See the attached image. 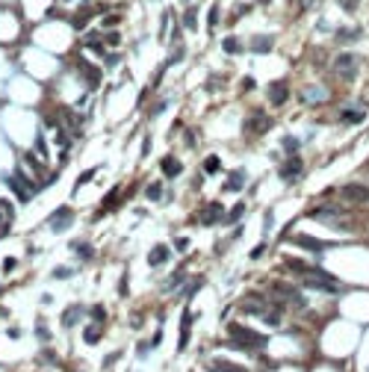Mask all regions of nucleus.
Segmentation results:
<instances>
[{
	"mask_svg": "<svg viewBox=\"0 0 369 372\" xmlns=\"http://www.w3.org/2000/svg\"><path fill=\"white\" fill-rule=\"evenodd\" d=\"M228 334L234 337L231 346H236V349H263V346H266V337H263V334H257V331H251V328H245V325H236V322L228 325Z\"/></svg>",
	"mask_w": 369,
	"mask_h": 372,
	"instance_id": "obj_1",
	"label": "nucleus"
},
{
	"mask_svg": "<svg viewBox=\"0 0 369 372\" xmlns=\"http://www.w3.org/2000/svg\"><path fill=\"white\" fill-rule=\"evenodd\" d=\"M302 281H304V290H319V293H337V281L334 278H328L322 269H310V272H304L302 275Z\"/></svg>",
	"mask_w": 369,
	"mask_h": 372,
	"instance_id": "obj_2",
	"label": "nucleus"
},
{
	"mask_svg": "<svg viewBox=\"0 0 369 372\" xmlns=\"http://www.w3.org/2000/svg\"><path fill=\"white\" fill-rule=\"evenodd\" d=\"M343 198L352 201V204H367L369 201V189L367 186H361V183H349V186H343Z\"/></svg>",
	"mask_w": 369,
	"mask_h": 372,
	"instance_id": "obj_3",
	"label": "nucleus"
},
{
	"mask_svg": "<svg viewBox=\"0 0 369 372\" xmlns=\"http://www.w3.org/2000/svg\"><path fill=\"white\" fill-rule=\"evenodd\" d=\"M334 68H337V71H346L343 77H346V80H352V77H355V68H358L355 53H340V56L334 59Z\"/></svg>",
	"mask_w": 369,
	"mask_h": 372,
	"instance_id": "obj_4",
	"label": "nucleus"
},
{
	"mask_svg": "<svg viewBox=\"0 0 369 372\" xmlns=\"http://www.w3.org/2000/svg\"><path fill=\"white\" fill-rule=\"evenodd\" d=\"M71 219H74V213H71V207H59L53 216H50V231H65L68 225H71Z\"/></svg>",
	"mask_w": 369,
	"mask_h": 372,
	"instance_id": "obj_5",
	"label": "nucleus"
},
{
	"mask_svg": "<svg viewBox=\"0 0 369 372\" xmlns=\"http://www.w3.org/2000/svg\"><path fill=\"white\" fill-rule=\"evenodd\" d=\"M299 248H304V251H313V254H319V251H325V242H319V239H313V237H307V234H296V237H290Z\"/></svg>",
	"mask_w": 369,
	"mask_h": 372,
	"instance_id": "obj_6",
	"label": "nucleus"
},
{
	"mask_svg": "<svg viewBox=\"0 0 369 372\" xmlns=\"http://www.w3.org/2000/svg\"><path fill=\"white\" fill-rule=\"evenodd\" d=\"M77 68L83 71V77H86V86H89V89H98V86H101V77H103V74H101L98 68H92V65H86L83 59H77Z\"/></svg>",
	"mask_w": 369,
	"mask_h": 372,
	"instance_id": "obj_7",
	"label": "nucleus"
},
{
	"mask_svg": "<svg viewBox=\"0 0 369 372\" xmlns=\"http://www.w3.org/2000/svg\"><path fill=\"white\" fill-rule=\"evenodd\" d=\"M287 95H290V92H287V83H284V80H275V83L269 86V101H272L275 106H281V103L287 101Z\"/></svg>",
	"mask_w": 369,
	"mask_h": 372,
	"instance_id": "obj_8",
	"label": "nucleus"
},
{
	"mask_svg": "<svg viewBox=\"0 0 369 372\" xmlns=\"http://www.w3.org/2000/svg\"><path fill=\"white\" fill-rule=\"evenodd\" d=\"M299 171H302V160H299V157L293 154V157H290V163H287V166L281 169V180H287V183H293V180L299 177Z\"/></svg>",
	"mask_w": 369,
	"mask_h": 372,
	"instance_id": "obj_9",
	"label": "nucleus"
},
{
	"mask_svg": "<svg viewBox=\"0 0 369 372\" xmlns=\"http://www.w3.org/2000/svg\"><path fill=\"white\" fill-rule=\"evenodd\" d=\"M275 47V38L272 35H254V41H251V50L254 53H269Z\"/></svg>",
	"mask_w": 369,
	"mask_h": 372,
	"instance_id": "obj_10",
	"label": "nucleus"
},
{
	"mask_svg": "<svg viewBox=\"0 0 369 372\" xmlns=\"http://www.w3.org/2000/svg\"><path fill=\"white\" fill-rule=\"evenodd\" d=\"M163 171H166V177H177L183 171V166L177 157H163Z\"/></svg>",
	"mask_w": 369,
	"mask_h": 372,
	"instance_id": "obj_11",
	"label": "nucleus"
},
{
	"mask_svg": "<svg viewBox=\"0 0 369 372\" xmlns=\"http://www.w3.org/2000/svg\"><path fill=\"white\" fill-rule=\"evenodd\" d=\"M361 35H364V33H361V27H355V30H352V27H343L334 38H337V41H358Z\"/></svg>",
	"mask_w": 369,
	"mask_h": 372,
	"instance_id": "obj_12",
	"label": "nucleus"
},
{
	"mask_svg": "<svg viewBox=\"0 0 369 372\" xmlns=\"http://www.w3.org/2000/svg\"><path fill=\"white\" fill-rule=\"evenodd\" d=\"M245 180H248V177H245V171L239 169V171H234V174L228 177V183H225V189H242V186H245Z\"/></svg>",
	"mask_w": 369,
	"mask_h": 372,
	"instance_id": "obj_13",
	"label": "nucleus"
},
{
	"mask_svg": "<svg viewBox=\"0 0 369 372\" xmlns=\"http://www.w3.org/2000/svg\"><path fill=\"white\" fill-rule=\"evenodd\" d=\"M163 260H168V248H166V245H157V248L148 254V263H151V266H160Z\"/></svg>",
	"mask_w": 369,
	"mask_h": 372,
	"instance_id": "obj_14",
	"label": "nucleus"
},
{
	"mask_svg": "<svg viewBox=\"0 0 369 372\" xmlns=\"http://www.w3.org/2000/svg\"><path fill=\"white\" fill-rule=\"evenodd\" d=\"M222 47H225V53H231V56L242 53V41H239V38H234V35H228V38L222 41Z\"/></svg>",
	"mask_w": 369,
	"mask_h": 372,
	"instance_id": "obj_15",
	"label": "nucleus"
},
{
	"mask_svg": "<svg viewBox=\"0 0 369 372\" xmlns=\"http://www.w3.org/2000/svg\"><path fill=\"white\" fill-rule=\"evenodd\" d=\"M322 98H325V89H322V86H310V89H304V101H310V103H322Z\"/></svg>",
	"mask_w": 369,
	"mask_h": 372,
	"instance_id": "obj_16",
	"label": "nucleus"
},
{
	"mask_svg": "<svg viewBox=\"0 0 369 372\" xmlns=\"http://www.w3.org/2000/svg\"><path fill=\"white\" fill-rule=\"evenodd\" d=\"M186 340H189V313H183V319H180V340H177L180 352L186 349Z\"/></svg>",
	"mask_w": 369,
	"mask_h": 372,
	"instance_id": "obj_17",
	"label": "nucleus"
},
{
	"mask_svg": "<svg viewBox=\"0 0 369 372\" xmlns=\"http://www.w3.org/2000/svg\"><path fill=\"white\" fill-rule=\"evenodd\" d=\"M207 372H245V370H239L234 364H225V361H213V364H207Z\"/></svg>",
	"mask_w": 369,
	"mask_h": 372,
	"instance_id": "obj_18",
	"label": "nucleus"
},
{
	"mask_svg": "<svg viewBox=\"0 0 369 372\" xmlns=\"http://www.w3.org/2000/svg\"><path fill=\"white\" fill-rule=\"evenodd\" d=\"M77 319H80V307H68L65 316H62V325L71 328V325H77Z\"/></svg>",
	"mask_w": 369,
	"mask_h": 372,
	"instance_id": "obj_19",
	"label": "nucleus"
},
{
	"mask_svg": "<svg viewBox=\"0 0 369 372\" xmlns=\"http://www.w3.org/2000/svg\"><path fill=\"white\" fill-rule=\"evenodd\" d=\"M343 121H346V124H361V121H364V112H352V109H349V112H343Z\"/></svg>",
	"mask_w": 369,
	"mask_h": 372,
	"instance_id": "obj_20",
	"label": "nucleus"
},
{
	"mask_svg": "<svg viewBox=\"0 0 369 372\" xmlns=\"http://www.w3.org/2000/svg\"><path fill=\"white\" fill-rule=\"evenodd\" d=\"M251 124H254L251 130H260V133H266V130H269V118H266V115H260V118H254Z\"/></svg>",
	"mask_w": 369,
	"mask_h": 372,
	"instance_id": "obj_21",
	"label": "nucleus"
},
{
	"mask_svg": "<svg viewBox=\"0 0 369 372\" xmlns=\"http://www.w3.org/2000/svg\"><path fill=\"white\" fill-rule=\"evenodd\" d=\"M284 151H287V154L293 157V154L299 151V139H293V136H287V139H284Z\"/></svg>",
	"mask_w": 369,
	"mask_h": 372,
	"instance_id": "obj_22",
	"label": "nucleus"
},
{
	"mask_svg": "<svg viewBox=\"0 0 369 372\" xmlns=\"http://www.w3.org/2000/svg\"><path fill=\"white\" fill-rule=\"evenodd\" d=\"M204 171H207V174L219 171V157H207V160H204Z\"/></svg>",
	"mask_w": 369,
	"mask_h": 372,
	"instance_id": "obj_23",
	"label": "nucleus"
},
{
	"mask_svg": "<svg viewBox=\"0 0 369 372\" xmlns=\"http://www.w3.org/2000/svg\"><path fill=\"white\" fill-rule=\"evenodd\" d=\"M207 216H210V219H204L207 225H210V222H219V216H222V204H213V207L207 210Z\"/></svg>",
	"mask_w": 369,
	"mask_h": 372,
	"instance_id": "obj_24",
	"label": "nucleus"
},
{
	"mask_svg": "<svg viewBox=\"0 0 369 372\" xmlns=\"http://www.w3.org/2000/svg\"><path fill=\"white\" fill-rule=\"evenodd\" d=\"M242 210H245V207H242V204H236V207H234V210L228 213V219H225V222H236V219L242 216Z\"/></svg>",
	"mask_w": 369,
	"mask_h": 372,
	"instance_id": "obj_25",
	"label": "nucleus"
},
{
	"mask_svg": "<svg viewBox=\"0 0 369 372\" xmlns=\"http://www.w3.org/2000/svg\"><path fill=\"white\" fill-rule=\"evenodd\" d=\"M83 337H86V343H89V346H95V343H98V340H101V334H98V331H95V328H89V331H86V334H83Z\"/></svg>",
	"mask_w": 369,
	"mask_h": 372,
	"instance_id": "obj_26",
	"label": "nucleus"
},
{
	"mask_svg": "<svg viewBox=\"0 0 369 372\" xmlns=\"http://www.w3.org/2000/svg\"><path fill=\"white\" fill-rule=\"evenodd\" d=\"M92 319H98V322H103V319H106V310H103V304H98V307L92 310Z\"/></svg>",
	"mask_w": 369,
	"mask_h": 372,
	"instance_id": "obj_27",
	"label": "nucleus"
},
{
	"mask_svg": "<svg viewBox=\"0 0 369 372\" xmlns=\"http://www.w3.org/2000/svg\"><path fill=\"white\" fill-rule=\"evenodd\" d=\"M180 281H183V272H177V275H174V278H171V281H168V284H166L163 290H174V287H177Z\"/></svg>",
	"mask_w": 369,
	"mask_h": 372,
	"instance_id": "obj_28",
	"label": "nucleus"
},
{
	"mask_svg": "<svg viewBox=\"0 0 369 372\" xmlns=\"http://www.w3.org/2000/svg\"><path fill=\"white\" fill-rule=\"evenodd\" d=\"M148 198H154V201L160 198V183H151V186H148Z\"/></svg>",
	"mask_w": 369,
	"mask_h": 372,
	"instance_id": "obj_29",
	"label": "nucleus"
},
{
	"mask_svg": "<svg viewBox=\"0 0 369 372\" xmlns=\"http://www.w3.org/2000/svg\"><path fill=\"white\" fill-rule=\"evenodd\" d=\"M186 27H189V30H195V12H192V9L186 12Z\"/></svg>",
	"mask_w": 369,
	"mask_h": 372,
	"instance_id": "obj_30",
	"label": "nucleus"
},
{
	"mask_svg": "<svg viewBox=\"0 0 369 372\" xmlns=\"http://www.w3.org/2000/svg\"><path fill=\"white\" fill-rule=\"evenodd\" d=\"M77 254H80V257H92V248H89V245H77Z\"/></svg>",
	"mask_w": 369,
	"mask_h": 372,
	"instance_id": "obj_31",
	"label": "nucleus"
},
{
	"mask_svg": "<svg viewBox=\"0 0 369 372\" xmlns=\"http://www.w3.org/2000/svg\"><path fill=\"white\" fill-rule=\"evenodd\" d=\"M343 9H346V12H355V9H358V0H343Z\"/></svg>",
	"mask_w": 369,
	"mask_h": 372,
	"instance_id": "obj_32",
	"label": "nucleus"
},
{
	"mask_svg": "<svg viewBox=\"0 0 369 372\" xmlns=\"http://www.w3.org/2000/svg\"><path fill=\"white\" fill-rule=\"evenodd\" d=\"M216 21H219V9L213 6V9H210V30H213V24H216Z\"/></svg>",
	"mask_w": 369,
	"mask_h": 372,
	"instance_id": "obj_33",
	"label": "nucleus"
},
{
	"mask_svg": "<svg viewBox=\"0 0 369 372\" xmlns=\"http://www.w3.org/2000/svg\"><path fill=\"white\" fill-rule=\"evenodd\" d=\"M106 44H118V33H106Z\"/></svg>",
	"mask_w": 369,
	"mask_h": 372,
	"instance_id": "obj_34",
	"label": "nucleus"
},
{
	"mask_svg": "<svg viewBox=\"0 0 369 372\" xmlns=\"http://www.w3.org/2000/svg\"><path fill=\"white\" fill-rule=\"evenodd\" d=\"M263 251H266V245H257V248H254V251H251V257H254V260H257V257H260V254H263Z\"/></svg>",
	"mask_w": 369,
	"mask_h": 372,
	"instance_id": "obj_35",
	"label": "nucleus"
}]
</instances>
